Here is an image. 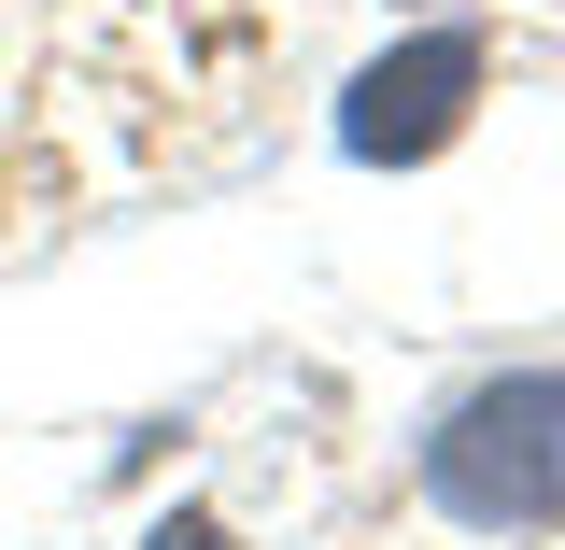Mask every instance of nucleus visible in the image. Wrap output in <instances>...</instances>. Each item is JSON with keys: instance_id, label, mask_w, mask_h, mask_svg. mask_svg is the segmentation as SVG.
I'll return each instance as SVG.
<instances>
[{"instance_id": "1", "label": "nucleus", "mask_w": 565, "mask_h": 550, "mask_svg": "<svg viewBox=\"0 0 565 550\" xmlns=\"http://www.w3.org/2000/svg\"><path fill=\"white\" fill-rule=\"evenodd\" d=\"M424 494L481 537H537L565 522V381L552 367H509L481 396H452L438 438H424Z\"/></svg>"}, {"instance_id": "2", "label": "nucleus", "mask_w": 565, "mask_h": 550, "mask_svg": "<svg viewBox=\"0 0 565 550\" xmlns=\"http://www.w3.org/2000/svg\"><path fill=\"white\" fill-rule=\"evenodd\" d=\"M481 29H411L396 57H367L353 71V99H340V141L367 155V170H411V155H438V141L467 128V99H481Z\"/></svg>"}, {"instance_id": "3", "label": "nucleus", "mask_w": 565, "mask_h": 550, "mask_svg": "<svg viewBox=\"0 0 565 550\" xmlns=\"http://www.w3.org/2000/svg\"><path fill=\"white\" fill-rule=\"evenodd\" d=\"M141 550H226V522H212V508H170V522H156Z\"/></svg>"}]
</instances>
